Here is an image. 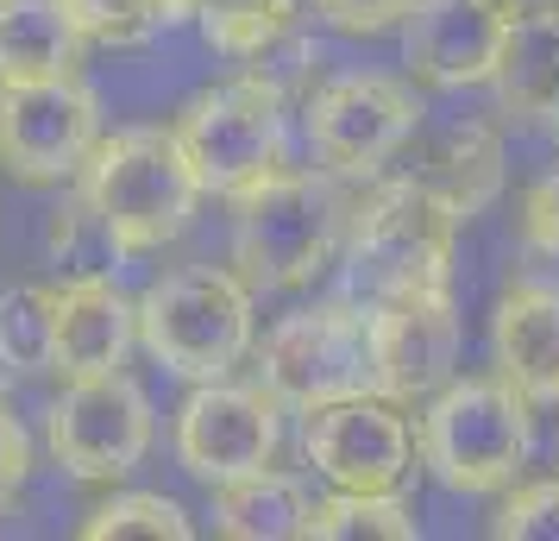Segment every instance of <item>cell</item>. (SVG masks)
Returning <instances> with one entry per match:
<instances>
[{"instance_id": "obj_1", "label": "cell", "mask_w": 559, "mask_h": 541, "mask_svg": "<svg viewBox=\"0 0 559 541\" xmlns=\"http://www.w3.org/2000/svg\"><path fill=\"white\" fill-rule=\"evenodd\" d=\"M82 202L102 214L127 252H157L189 233L202 183L182 157L177 132L164 127H127L114 139H95L82 157Z\"/></svg>"}, {"instance_id": "obj_2", "label": "cell", "mask_w": 559, "mask_h": 541, "mask_svg": "<svg viewBox=\"0 0 559 541\" xmlns=\"http://www.w3.org/2000/svg\"><path fill=\"white\" fill-rule=\"evenodd\" d=\"M340 227H346L340 177L277 170L271 183H258L252 196H239L233 264L252 290H302L333 264Z\"/></svg>"}, {"instance_id": "obj_3", "label": "cell", "mask_w": 559, "mask_h": 541, "mask_svg": "<svg viewBox=\"0 0 559 541\" xmlns=\"http://www.w3.org/2000/svg\"><path fill=\"white\" fill-rule=\"evenodd\" d=\"M415 447L447 491H465V497L503 491L528 466L534 447L528 397L503 378H447L421 415Z\"/></svg>"}, {"instance_id": "obj_4", "label": "cell", "mask_w": 559, "mask_h": 541, "mask_svg": "<svg viewBox=\"0 0 559 541\" xmlns=\"http://www.w3.org/2000/svg\"><path fill=\"white\" fill-rule=\"evenodd\" d=\"M132 315L152 360L189 385L227 378L252 353V284L239 271H214V264L170 271L139 296Z\"/></svg>"}, {"instance_id": "obj_5", "label": "cell", "mask_w": 559, "mask_h": 541, "mask_svg": "<svg viewBox=\"0 0 559 541\" xmlns=\"http://www.w3.org/2000/svg\"><path fill=\"white\" fill-rule=\"evenodd\" d=\"M170 132H177L202 196L239 202L283 170V89L264 77H233L195 95Z\"/></svg>"}, {"instance_id": "obj_6", "label": "cell", "mask_w": 559, "mask_h": 541, "mask_svg": "<svg viewBox=\"0 0 559 541\" xmlns=\"http://www.w3.org/2000/svg\"><path fill=\"white\" fill-rule=\"evenodd\" d=\"M459 227L465 221L433 196L428 183L415 177L383 183L353 227V284L371 303L415 296V290H447Z\"/></svg>"}, {"instance_id": "obj_7", "label": "cell", "mask_w": 559, "mask_h": 541, "mask_svg": "<svg viewBox=\"0 0 559 541\" xmlns=\"http://www.w3.org/2000/svg\"><path fill=\"white\" fill-rule=\"evenodd\" d=\"M264 390L283 410H321L340 397H378L371 372V309L328 303L277 321L264 340Z\"/></svg>"}, {"instance_id": "obj_8", "label": "cell", "mask_w": 559, "mask_h": 541, "mask_svg": "<svg viewBox=\"0 0 559 541\" xmlns=\"http://www.w3.org/2000/svg\"><path fill=\"white\" fill-rule=\"evenodd\" d=\"M102 139V107L76 77L0 82V177L63 183Z\"/></svg>"}, {"instance_id": "obj_9", "label": "cell", "mask_w": 559, "mask_h": 541, "mask_svg": "<svg viewBox=\"0 0 559 541\" xmlns=\"http://www.w3.org/2000/svg\"><path fill=\"white\" fill-rule=\"evenodd\" d=\"M421 120L415 89L396 77H333L308 102V145L328 177H378Z\"/></svg>"}, {"instance_id": "obj_10", "label": "cell", "mask_w": 559, "mask_h": 541, "mask_svg": "<svg viewBox=\"0 0 559 541\" xmlns=\"http://www.w3.org/2000/svg\"><path fill=\"white\" fill-rule=\"evenodd\" d=\"M51 460L70 479H127L152 447V403L127 372L70 378L51 403Z\"/></svg>"}, {"instance_id": "obj_11", "label": "cell", "mask_w": 559, "mask_h": 541, "mask_svg": "<svg viewBox=\"0 0 559 541\" xmlns=\"http://www.w3.org/2000/svg\"><path fill=\"white\" fill-rule=\"evenodd\" d=\"M277 397L264 385H227V378H207L189 390V403L177 410V460L202 479V485H227L239 472L277 460Z\"/></svg>"}, {"instance_id": "obj_12", "label": "cell", "mask_w": 559, "mask_h": 541, "mask_svg": "<svg viewBox=\"0 0 559 541\" xmlns=\"http://www.w3.org/2000/svg\"><path fill=\"white\" fill-rule=\"evenodd\" d=\"M302 454L333 491H396L415 466V435L390 397H340L302 410Z\"/></svg>"}, {"instance_id": "obj_13", "label": "cell", "mask_w": 559, "mask_h": 541, "mask_svg": "<svg viewBox=\"0 0 559 541\" xmlns=\"http://www.w3.org/2000/svg\"><path fill=\"white\" fill-rule=\"evenodd\" d=\"M459 365V315L447 290H415V296H390L371 309V372H378V397L390 403H415L453 378Z\"/></svg>"}, {"instance_id": "obj_14", "label": "cell", "mask_w": 559, "mask_h": 541, "mask_svg": "<svg viewBox=\"0 0 559 541\" xmlns=\"http://www.w3.org/2000/svg\"><path fill=\"white\" fill-rule=\"evenodd\" d=\"M509 20L490 0H415L403 13V63L433 89H478L503 57Z\"/></svg>"}, {"instance_id": "obj_15", "label": "cell", "mask_w": 559, "mask_h": 541, "mask_svg": "<svg viewBox=\"0 0 559 541\" xmlns=\"http://www.w3.org/2000/svg\"><path fill=\"white\" fill-rule=\"evenodd\" d=\"M403 152H408L403 177L428 183L459 221H472L478 208H490L497 189H503V139L484 127V120H465V114L433 120V127L415 120V132L403 139Z\"/></svg>"}, {"instance_id": "obj_16", "label": "cell", "mask_w": 559, "mask_h": 541, "mask_svg": "<svg viewBox=\"0 0 559 541\" xmlns=\"http://www.w3.org/2000/svg\"><path fill=\"white\" fill-rule=\"evenodd\" d=\"M490 360L497 378L515 385L528 403H559V284L522 278L503 290L490 321Z\"/></svg>"}, {"instance_id": "obj_17", "label": "cell", "mask_w": 559, "mask_h": 541, "mask_svg": "<svg viewBox=\"0 0 559 541\" xmlns=\"http://www.w3.org/2000/svg\"><path fill=\"white\" fill-rule=\"evenodd\" d=\"M139 334V315L120 296L114 278H76L57 290V334H51V372L63 378H95L120 372L127 346Z\"/></svg>"}, {"instance_id": "obj_18", "label": "cell", "mask_w": 559, "mask_h": 541, "mask_svg": "<svg viewBox=\"0 0 559 541\" xmlns=\"http://www.w3.org/2000/svg\"><path fill=\"white\" fill-rule=\"evenodd\" d=\"M490 89L509 120H554L559 107V0L509 20L503 57L490 70Z\"/></svg>"}, {"instance_id": "obj_19", "label": "cell", "mask_w": 559, "mask_h": 541, "mask_svg": "<svg viewBox=\"0 0 559 541\" xmlns=\"http://www.w3.org/2000/svg\"><path fill=\"white\" fill-rule=\"evenodd\" d=\"M82 26L63 0H0V82L76 77Z\"/></svg>"}, {"instance_id": "obj_20", "label": "cell", "mask_w": 559, "mask_h": 541, "mask_svg": "<svg viewBox=\"0 0 559 541\" xmlns=\"http://www.w3.org/2000/svg\"><path fill=\"white\" fill-rule=\"evenodd\" d=\"M214 529L239 541H283V536H308V491L289 472H239L214 491Z\"/></svg>"}, {"instance_id": "obj_21", "label": "cell", "mask_w": 559, "mask_h": 541, "mask_svg": "<svg viewBox=\"0 0 559 541\" xmlns=\"http://www.w3.org/2000/svg\"><path fill=\"white\" fill-rule=\"evenodd\" d=\"M308 536L321 541H415L421 522L396 491H333L308 504Z\"/></svg>"}, {"instance_id": "obj_22", "label": "cell", "mask_w": 559, "mask_h": 541, "mask_svg": "<svg viewBox=\"0 0 559 541\" xmlns=\"http://www.w3.org/2000/svg\"><path fill=\"white\" fill-rule=\"evenodd\" d=\"M51 334H57V290L51 284H13L0 290V365L7 372H51Z\"/></svg>"}, {"instance_id": "obj_23", "label": "cell", "mask_w": 559, "mask_h": 541, "mask_svg": "<svg viewBox=\"0 0 559 541\" xmlns=\"http://www.w3.org/2000/svg\"><path fill=\"white\" fill-rule=\"evenodd\" d=\"M207 45L227 57H264L271 45L289 38L296 26V0H195Z\"/></svg>"}, {"instance_id": "obj_24", "label": "cell", "mask_w": 559, "mask_h": 541, "mask_svg": "<svg viewBox=\"0 0 559 541\" xmlns=\"http://www.w3.org/2000/svg\"><path fill=\"white\" fill-rule=\"evenodd\" d=\"M120 258H127V246L114 239V227L82 196H70L51 214V264L63 271V284H76V278H114Z\"/></svg>"}, {"instance_id": "obj_25", "label": "cell", "mask_w": 559, "mask_h": 541, "mask_svg": "<svg viewBox=\"0 0 559 541\" xmlns=\"http://www.w3.org/2000/svg\"><path fill=\"white\" fill-rule=\"evenodd\" d=\"M76 13L82 38H102V45H145L157 32L195 20V0H63Z\"/></svg>"}, {"instance_id": "obj_26", "label": "cell", "mask_w": 559, "mask_h": 541, "mask_svg": "<svg viewBox=\"0 0 559 541\" xmlns=\"http://www.w3.org/2000/svg\"><path fill=\"white\" fill-rule=\"evenodd\" d=\"M82 536L88 541H120V536L189 541L195 522H189V510H182L177 497H164V491H120V497H107L102 510L82 516Z\"/></svg>"}, {"instance_id": "obj_27", "label": "cell", "mask_w": 559, "mask_h": 541, "mask_svg": "<svg viewBox=\"0 0 559 541\" xmlns=\"http://www.w3.org/2000/svg\"><path fill=\"white\" fill-rule=\"evenodd\" d=\"M490 536H503V541H559V479L522 485L503 510L490 516Z\"/></svg>"}, {"instance_id": "obj_28", "label": "cell", "mask_w": 559, "mask_h": 541, "mask_svg": "<svg viewBox=\"0 0 559 541\" xmlns=\"http://www.w3.org/2000/svg\"><path fill=\"white\" fill-rule=\"evenodd\" d=\"M415 0H314V13L340 32H390Z\"/></svg>"}, {"instance_id": "obj_29", "label": "cell", "mask_w": 559, "mask_h": 541, "mask_svg": "<svg viewBox=\"0 0 559 541\" xmlns=\"http://www.w3.org/2000/svg\"><path fill=\"white\" fill-rule=\"evenodd\" d=\"M522 239H528L534 252L559 258V170L528 189V202H522Z\"/></svg>"}, {"instance_id": "obj_30", "label": "cell", "mask_w": 559, "mask_h": 541, "mask_svg": "<svg viewBox=\"0 0 559 541\" xmlns=\"http://www.w3.org/2000/svg\"><path fill=\"white\" fill-rule=\"evenodd\" d=\"M26 472H32V440L20 428V415L0 403V504L26 485Z\"/></svg>"}, {"instance_id": "obj_31", "label": "cell", "mask_w": 559, "mask_h": 541, "mask_svg": "<svg viewBox=\"0 0 559 541\" xmlns=\"http://www.w3.org/2000/svg\"><path fill=\"white\" fill-rule=\"evenodd\" d=\"M503 20H522V13H534V7H547V0H490Z\"/></svg>"}, {"instance_id": "obj_32", "label": "cell", "mask_w": 559, "mask_h": 541, "mask_svg": "<svg viewBox=\"0 0 559 541\" xmlns=\"http://www.w3.org/2000/svg\"><path fill=\"white\" fill-rule=\"evenodd\" d=\"M554 139H559V107H554Z\"/></svg>"}]
</instances>
